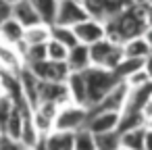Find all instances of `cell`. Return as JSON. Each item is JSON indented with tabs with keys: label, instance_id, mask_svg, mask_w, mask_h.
Masks as SVG:
<instances>
[{
	"label": "cell",
	"instance_id": "44",
	"mask_svg": "<svg viewBox=\"0 0 152 150\" xmlns=\"http://www.w3.org/2000/svg\"><path fill=\"white\" fill-rule=\"evenodd\" d=\"M0 133H2V131H0Z\"/></svg>",
	"mask_w": 152,
	"mask_h": 150
},
{
	"label": "cell",
	"instance_id": "28",
	"mask_svg": "<svg viewBox=\"0 0 152 150\" xmlns=\"http://www.w3.org/2000/svg\"><path fill=\"white\" fill-rule=\"evenodd\" d=\"M46 50H48V61L67 63V59H69V48L63 46V44L56 42V40H50V42L46 44Z\"/></svg>",
	"mask_w": 152,
	"mask_h": 150
},
{
	"label": "cell",
	"instance_id": "22",
	"mask_svg": "<svg viewBox=\"0 0 152 150\" xmlns=\"http://www.w3.org/2000/svg\"><path fill=\"white\" fill-rule=\"evenodd\" d=\"M146 133H148V127H140V129L125 131V133H121V146L127 148V150H144Z\"/></svg>",
	"mask_w": 152,
	"mask_h": 150
},
{
	"label": "cell",
	"instance_id": "29",
	"mask_svg": "<svg viewBox=\"0 0 152 150\" xmlns=\"http://www.w3.org/2000/svg\"><path fill=\"white\" fill-rule=\"evenodd\" d=\"M75 150H98L94 133L90 129H81L75 133Z\"/></svg>",
	"mask_w": 152,
	"mask_h": 150
},
{
	"label": "cell",
	"instance_id": "40",
	"mask_svg": "<svg viewBox=\"0 0 152 150\" xmlns=\"http://www.w3.org/2000/svg\"><path fill=\"white\" fill-rule=\"evenodd\" d=\"M7 2H9V4H13V7H15V4H17V2H21V0H7Z\"/></svg>",
	"mask_w": 152,
	"mask_h": 150
},
{
	"label": "cell",
	"instance_id": "7",
	"mask_svg": "<svg viewBox=\"0 0 152 150\" xmlns=\"http://www.w3.org/2000/svg\"><path fill=\"white\" fill-rule=\"evenodd\" d=\"M73 29H75L79 44H86V46H94V44L106 40V25H104V21H98V19H88V21L75 25Z\"/></svg>",
	"mask_w": 152,
	"mask_h": 150
},
{
	"label": "cell",
	"instance_id": "6",
	"mask_svg": "<svg viewBox=\"0 0 152 150\" xmlns=\"http://www.w3.org/2000/svg\"><path fill=\"white\" fill-rule=\"evenodd\" d=\"M27 69L40 79V81H54V83H67L71 69L67 63H54V61H42L36 65H27Z\"/></svg>",
	"mask_w": 152,
	"mask_h": 150
},
{
	"label": "cell",
	"instance_id": "21",
	"mask_svg": "<svg viewBox=\"0 0 152 150\" xmlns=\"http://www.w3.org/2000/svg\"><path fill=\"white\" fill-rule=\"evenodd\" d=\"M31 117L27 113H23L21 108H15V113L11 115L7 127H4V135H9L11 140H21V133H23V127H25V119Z\"/></svg>",
	"mask_w": 152,
	"mask_h": 150
},
{
	"label": "cell",
	"instance_id": "9",
	"mask_svg": "<svg viewBox=\"0 0 152 150\" xmlns=\"http://www.w3.org/2000/svg\"><path fill=\"white\" fill-rule=\"evenodd\" d=\"M119 121H121V113H113V110L90 113V121L86 129H90L94 135L106 131H119Z\"/></svg>",
	"mask_w": 152,
	"mask_h": 150
},
{
	"label": "cell",
	"instance_id": "27",
	"mask_svg": "<svg viewBox=\"0 0 152 150\" xmlns=\"http://www.w3.org/2000/svg\"><path fill=\"white\" fill-rule=\"evenodd\" d=\"M140 69H144V61H137V59H123V61L119 63V67L115 69V73H117V77H119L121 81H125L129 75L137 73Z\"/></svg>",
	"mask_w": 152,
	"mask_h": 150
},
{
	"label": "cell",
	"instance_id": "8",
	"mask_svg": "<svg viewBox=\"0 0 152 150\" xmlns=\"http://www.w3.org/2000/svg\"><path fill=\"white\" fill-rule=\"evenodd\" d=\"M40 102H50L56 106L69 104L71 102L69 86L67 83H54V81H40Z\"/></svg>",
	"mask_w": 152,
	"mask_h": 150
},
{
	"label": "cell",
	"instance_id": "42",
	"mask_svg": "<svg viewBox=\"0 0 152 150\" xmlns=\"http://www.w3.org/2000/svg\"><path fill=\"white\" fill-rule=\"evenodd\" d=\"M4 140H7V135H4V133H0V146H2V142H4Z\"/></svg>",
	"mask_w": 152,
	"mask_h": 150
},
{
	"label": "cell",
	"instance_id": "20",
	"mask_svg": "<svg viewBox=\"0 0 152 150\" xmlns=\"http://www.w3.org/2000/svg\"><path fill=\"white\" fill-rule=\"evenodd\" d=\"M34 4V9L38 11V15L42 17L44 23L52 25L56 21V11H58V2L61 0H29Z\"/></svg>",
	"mask_w": 152,
	"mask_h": 150
},
{
	"label": "cell",
	"instance_id": "35",
	"mask_svg": "<svg viewBox=\"0 0 152 150\" xmlns=\"http://www.w3.org/2000/svg\"><path fill=\"white\" fill-rule=\"evenodd\" d=\"M144 17H146V25L152 27V0L144 4Z\"/></svg>",
	"mask_w": 152,
	"mask_h": 150
},
{
	"label": "cell",
	"instance_id": "12",
	"mask_svg": "<svg viewBox=\"0 0 152 150\" xmlns=\"http://www.w3.org/2000/svg\"><path fill=\"white\" fill-rule=\"evenodd\" d=\"M67 65L71 69V73H83L92 67V54H90V46L86 44H77L69 50V59Z\"/></svg>",
	"mask_w": 152,
	"mask_h": 150
},
{
	"label": "cell",
	"instance_id": "24",
	"mask_svg": "<svg viewBox=\"0 0 152 150\" xmlns=\"http://www.w3.org/2000/svg\"><path fill=\"white\" fill-rule=\"evenodd\" d=\"M146 117L142 113H121V121H119V133L131 131V129H140L146 127Z\"/></svg>",
	"mask_w": 152,
	"mask_h": 150
},
{
	"label": "cell",
	"instance_id": "23",
	"mask_svg": "<svg viewBox=\"0 0 152 150\" xmlns=\"http://www.w3.org/2000/svg\"><path fill=\"white\" fill-rule=\"evenodd\" d=\"M50 34H52V40H56V42H61L63 46H67L69 50L73 48V46H77L79 44V40H77V36H75V29L73 27H67V25H50Z\"/></svg>",
	"mask_w": 152,
	"mask_h": 150
},
{
	"label": "cell",
	"instance_id": "3",
	"mask_svg": "<svg viewBox=\"0 0 152 150\" xmlns=\"http://www.w3.org/2000/svg\"><path fill=\"white\" fill-rule=\"evenodd\" d=\"M88 121H90V108L79 106L75 102H69V104L58 108L56 119H54V131L77 133V131L88 127Z\"/></svg>",
	"mask_w": 152,
	"mask_h": 150
},
{
	"label": "cell",
	"instance_id": "36",
	"mask_svg": "<svg viewBox=\"0 0 152 150\" xmlns=\"http://www.w3.org/2000/svg\"><path fill=\"white\" fill-rule=\"evenodd\" d=\"M144 71L150 75V79H152V52L146 56V61H144Z\"/></svg>",
	"mask_w": 152,
	"mask_h": 150
},
{
	"label": "cell",
	"instance_id": "30",
	"mask_svg": "<svg viewBox=\"0 0 152 150\" xmlns=\"http://www.w3.org/2000/svg\"><path fill=\"white\" fill-rule=\"evenodd\" d=\"M23 61H25V67H27V65L42 63V61H48L46 44H44V46H29V48H27V52H25V56H23Z\"/></svg>",
	"mask_w": 152,
	"mask_h": 150
},
{
	"label": "cell",
	"instance_id": "26",
	"mask_svg": "<svg viewBox=\"0 0 152 150\" xmlns=\"http://www.w3.org/2000/svg\"><path fill=\"white\" fill-rule=\"evenodd\" d=\"M96 148L98 150H119L121 148V133L119 131H106V133H96Z\"/></svg>",
	"mask_w": 152,
	"mask_h": 150
},
{
	"label": "cell",
	"instance_id": "32",
	"mask_svg": "<svg viewBox=\"0 0 152 150\" xmlns=\"http://www.w3.org/2000/svg\"><path fill=\"white\" fill-rule=\"evenodd\" d=\"M152 79H150V75L144 71V69H140L137 73H133V75H129L127 79H125V83L129 86V88H142V86H146V83H150Z\"/></svg>",
	"mask_w": 152,
	"mask_h": 150
},
{
	"label": "cell",
	"instance_id": "39",
	"mask_svg": "<svg viewBox=\"0 0 152 150\" xmlns=\"http://www.w3.org/2000/svg\"><path fill=\"white\" fill-rule=\"evenodd\" d=\"M4 96V83H2V75H0V98Z\"/></svg>",
	"mask_w": 152,
	"mask_h": 150
},
{
	"label": "cell",
	"instance_id": "1",
	"mask_svg": "<svg viewBox=\"0 0 152 150\" xmlns=\"http://www.w3.org/2000/svg\"><path fill=\"white\" fill-rule=\"evenodd\" d=\"M104 25H106V38L121 46L133 38L144 36V31L148 29L146 17H144V4H133L121 11L119 15L106 19Z\"/></svg>",
	"mask_w": 152,
	"mask_h": 150
},
{
	"label": "cell",
	"instance_id": "4",
	"mask_svg": "<svg viewBox=\"0 0 152 150\" xmlns=\"http://www.w3.org/2000/svg\"><path fill=\"white\" fill-rule=\"evenodd\" d=\"M90 54H92V67H102V69H110V71H115L119 67V63L125 59L123 46L115 44L108 38L90 46Z\"/></svg>",
	"mask_w": 152,
	"mask_h": 150
},
{
	"label": "cell",
	"instance_id": "16",
	"mask_svg": "<svg viewBox=\"0 0 152 150\" xmlns=\"http://www.w3.org/2000/svg\"><path fill=\"white\" fill-rule=\"evenodd\" d=\"M69 86V94H71V102L86 106L88 108V88H86V77L83 73H71L67 79Z\"/></svg>",
	"mask_w": 152,
	"mask_h": 150
},
{
	"label": "cell",
	"instance_id": "10",
	"mask_svg": "<svg viewBox=\"0 0 152 150\" xmlns=\"http://www.w3.org/2000/svg\"><path fill=\"white\" fill-rule=\"evenodd\" d=\"M150 102H152V81L142 86V88H129L123 113H142L144 115V108Z\"/></svg>",
	"mask_w": 152,
	"mask_h": 150
},
{
	"label": "cell",
	"instance_id": "25",
	"mask_svg": "<svg viewBox=\"0 0 152 150\" xmlns=\"http://www.w3.org/2000/svg\"><path fill=\"white\" fill-rule=\"evenodd\" d=\"M42 140V133L38 131V127L34 125V119L31 117H27L25 119V127H23V133H21V144L27 148V150H34L36 146H38V142Z\"/></svg>",
	"mask_w": 152,
	"mask_h": 150
},
{
	"label": "cell",
	"instance_id": "31",
	"mask_svg": "<svg viewBox=\"0 0 152 150\" xmlns=\"http://www.w3.org/2000/svg\"><path fill=\"white\" fill-rule=\"evenodd\" d=\"M15 102L9 98V96H2L0 98V131L4 133V127H7V123H9V119H11V115L15 113Z\"/></svg>",
	"mask_w": 152,
	"mask_h": 150
},
{
	"label": "cell",
	"instance_id": "43",
	"mask_svg": "<svg viewBox=\"0 0 152 150\" xmlns=\"http://www.w3.org/2000/svg\"><path fill=\"white\" fill-rule=\"evenodd\" d=\"M119 150H127V148H123V146H121V148H119Z\"/></svg>",
	"mask_w": 152,
	"mask_h": 150
},
{
	"label": "cell",
	"instance_id": "37",
	"mask_svg": "<svg viewBox=\"0 0 152 150\" xmlns=\"http://www.w3.org/2000/svg\"><path fill=\"white\" fill-rule=\"evenodd\" d=\"M144 40L148 42V46H150V50H152V27H148V29L144 31Z\"/></svg>",
	"mask_w": 152,
	"mask_h": 150
},
{
	"label": "cell",
	"instance_id": "18",
	"mask_svg": "<svg viewBox=\"0 0 152 150\" xmlns=\"http://www.w3.org/2000/svg\"><path fill=\"white\" fill-rule=\"evenodd\" d=\"M46 150H75V133L52 131L46 135Z\"/></svg>",
	"mask_w": 152,
	"mask_h": 150
},
{
	"label": "cell",
	"instance_id": "14",
	"mask_svg": "<svg viewBox=\"0 0 152 150\" xmlns=\"http://www.w3.org/2000/svg\"><path fill=\"white\" fill-rule=\"evenodd\" d=\"M13 17L27 29V27H31V25H38V23H44L42 21V17L38 15V11L34 9V4L29 2V0H21V2H17L15 7H13Z\"/></svg>",
	"mask_w": 152,
	"mask_h": 150
},
{
	"label": "cell",
	"instance_id": "33",
	"mask_svg": "<svg viewBox=\"0 0 152 150\" xmlns=\"http://www.w3.org/2000/svg\"><path fill=\"white\" fill-rule=\"evenodd\" d=\"M13 17V4H9L7 0H0V25L7 23Z\"/></svg>",
	"mask_w": 152,
	"mask_h": 150
},
{
	"label": "cell",
	"instance_id": "13",
	"mask_svg": "<svg viewBox=\"0 0 152 150\" xmlns=\"http://www.w3.org/2000/svg\"><path fill=\"white\" fill-rule=\"evenodd\" d=\"M19 79H21V86H23V94H25L27 104H29L31 108H36L38 102H40V79H38L27 67L21 69Z\"/></svg>",
	"mask_w": 152,
	"mask_h": 150
},
{
	"label": "cell",
	"instance_id": "41",
	"mask_svg": "<svg viewBox=\"0 0 152 150\" xmlns=\"http://www.w3.org/2000/svg\"><path fill=\"white\" fill-rule=\"evenodd\" d=\"M146 127H148V131H152V119H150V121L146 123Z\"/></svg>",
	"mask_w": 152,
	"mask_h": 150
},
{
	"label": "cell",
	"instance_id": "15",
	"mask_svg": "<svg viewBox=\"0 0 152 150\" xmlns=\"http://www.w3.org/2000/svg\"><path fill=\"white\" fill-rule=\"evenodd\" d=\"M23 38H25V27L15 17H11L7 23L0 25V42L11 44V46H17V44L23 42Z\"/></svg>",
	"mask_w": 152,
	"mask_h": 150
},
{
	"label": "cell",
	"instance_id": "11",
	"mask_svg": "<svg viewBox=\"0 0 152 150\" xmlns=\"http://www.w3.org/2000/svg\"><path fill=\"white\" fill-rule=\"evenodd\" d=\"M25 67V61L21 56V52L11 46L0 42V71H11V73H21V69Z\"/></svg>",
	"mask_w": 152,
	"mask_h": 150
},
{
	"label": "cell",
	"instance_id": "17",
	"mask_svg": "<svg viewBox=\"0 0 152 150\" xmlns=\"http://www.w3.org/2000/svg\"><path fill=\"white\" fill-rule=\"evenodd\" d=\"M52 40V34H50V25L48 23H38V25H31L25 29V38L23 42L27 46H44Z\"/></svg>",
	"mask_w": 152,
	"mask_h": 150
},
{
	"label": "cell",
	"instance_id": "38",
	"mask_svg": "<svg viewBox=\"0 0 152 150\" xmlns=\"http://www.w3.org/2000/svg\"><path fill=\"white\" fill-rule=\"evenodd\" d=\"M144 150H152V131L146 133V144H144Z\"/></svg>",
	"mask_w": 152,
	"mask_h": 150
},
{
	"label": "cell",
	"instance_id": "2",
	"mask_svg": "<svg viewBox=\"0 0 152 150\" xmlns=\"http://www.w3.org/2000/svg\"><path fill=\"white\" fill-rule=\"evenodd\" d=\"M83 77L88 88V108L98 106L119 83H123L115 71L102 69V67H90L88 71H83Z\"/></svg>",
	"mask_w": 152,
	"mask_h": 150
},
{
	"label": "cell",
	"instance_id": "34",
	"mask_svg": "<svg viewBox=\"0 0 152 150\" xmlns=\"http://www.w3.org/2000/svg\"><path fill=\"white\" fill-rule=\"evenodd\" d=\"M0 150H27L19 140H11L9 135H7V140L2 142V146H0Z\"/></svg>",
	"mask_w": 152,
	"mask_h": 150
},
{
	"label": "cell",
	"instance_id": "5",
	"mask_svg": "<svg viewBox=\"0 0 152 150\" xmlns=\"http://www.w3.org/2000/svg\"><path fill=\"white\" fill-rule=\"evenodd\" d=\"M92 19L90 13L86 11L81 0H61L58 2V11H56V25H67V27H75L83 21ZM52 23V25H54Z\"/></svg>",
	"mask_w": 152,
	"mask_h": 150
},
{
	"label": "cell",
	"instance_id": "19",
	"mask_svg": "<svg viewBox=\"0 0 152 150\" xmlns=\"http://www.w3.org/2000/svg\"><path fill=\"white\" fill-rule=\"evenodd\" d=\"M150 52H152V50H150L148 42L144 40V36L133 38V40H129V42H125V44H123V54H125V59L146 61V56H148Z\"/></svg>",
	"mask_w": 152,
	"mask_h": 150
}]
</instances>
